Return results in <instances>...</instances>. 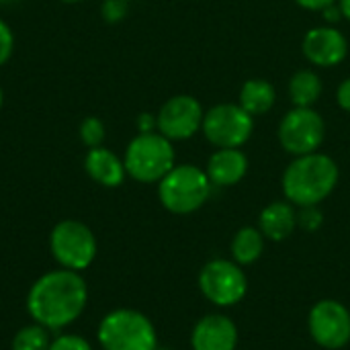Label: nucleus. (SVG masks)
<instances>
[{"mask_svg":"<svg viewBox=\"0 0 350 350\" xmlns=\"http://www.w3.org/2000/svg\"><path fill=\"white\" fill-rule=\"evenodd\" d=\"M211 189L213 185L203 168L195 164H176L158 183V199L166 211L174 215H189L207 203Z\"/></svg>","mask_w":350,"mask_h":350,"instance_id":"7ed1b4c3","label":"nucleus"},{"mask_svg":"<svg viewBox=\"0 0 350 350\" xmlns=\"http://www.w3.org/2000/svg\"><path fill=\"white\" fill-rule=\"evenodd\" d=\"M322 78L314 70H297L289 80V98L293 107H314L322 96Z\"/></svg>","mask_w":350,"mask_h":350,"instance_id":"6ab92c4d","label":"nucleus"},{"mask_svg":"<svg viewBox=\"0 0 350 350\" xmlns=\"http://www.w3.org/2000/svg\"><path fill=\"white\" fill-rule=\"evenodd\" d=\"M62 2H66V4H76V2H82V0H62Z\"/></svg>","mask_w":350,"mask_h":350,"instance_id":"7c9ffc66","label":"nucleus"},{"mask_svg":"<svg viewBox=\"0 0 350 350\" xmlns=\"http://www.w3.org/2000/svg\"><path fill=\"white\" fill-rule=\"evenodd\" d=\"M295 228H297V209L287 199L267 205L258 215V230L271 242L287 240L295 232Z\"/></svg>","mask_w":350,"mask_h":350,"instance_id":"dca6fc26","label":"nucleus"},{"mask_svg":"<svg viewBox=\"0 0 350 350\" xmlns=\"http://www.w3.org/2000/svg\"><path fill=\"white\" fill-rule=\"evenodd\" d=\"M203 117H205L203 105L195 96L176 94L168 98L156 113L158 133H162L170 142L191 139L193 135L201 131Z\"/></svg>","mask_w":350,"mask_h":350,"instance_id":"9b49d317","label":"nucleus"},{"mask_svg":"<svg viewBox=\"0 0 350 350\" xmlns=\"http://www.w3.org/2000/svg\"><path fill=\"white\" fill-rule=\"evenodd\" d=\"M49 350H92L90 342L78 334H62L51 340Z\"/></svg>","mask_w":350,"mask_h":350,"instance_id":"b1692460","label":"nucleus"},{"mask_svg":"<svg viewBox=\"0 0 350 350\" xmlns=\"http://www.w3.org/2000/svg\"><path fill=\"white\" fill-rule=\"evenodd\" d=\"M320 12H322V16H324L326 25H336V23L342 18L340 6H338V0H336L334 4H330V6H326V8H324V10H320Z\"/></svg>","mask_w":350,"mask_h":350,"instance_id":"cd10ccee","label":"nucleus"},{"mask_svg":"<svg viewBox=\"0 0 350 350\" xmlns=\"http://www.w3.org/2000/svg\"><path fill=\"white\" fill-rule=\"evenodd\" d=\"M88 304V287L80 273L57 269L41 275L27 295V312L35 324L62 330L74 324Z\"/></svg>","mask_w":350,"mask_h":350,"instance_id":"f257e3e1","label":"nucleus"},{"mask_svg":"<svg viewBox=\"0 0 350 350\" xmlns=\"http://www.w3.org/2000/svg\"><path fill=\"white\" fill-rule=\"evenodd\" d=\"M174 148L168 137L158 131L137 133L123 156L127 174L144 185L160 183L176 164H174Z\"/></svg>","mask_w":350,"mask_h":350,"instance_id":"39448f33","label":"nucleus"},{"mask_svg":"<svg viewBox=\"0 0 350 350\" xmlns=\"http://www.w3.org/2000/svg\"><path fill=\"white\" fill-rule=\"evenodd\" d=\"M127 10H129V0H105L100 6L103 18L111 25L121 23L127 16Z\"/></svg>","mask_w":350,"mask_h":350,"instance_id":"5701e85b","label":"nucleus"},{"mask_svg":"<svg viewBox=\"0 0 350 350\" xmlns=\"http://www.w3.org/2000/svg\"><path fill=\"white\" fill-rule=\"evenodd\" d=\"M2 103H4V92H2V88H0V109H2Z\"/></svg>","mask_w":350,"mask_h":350,"instance_id":"2f4dec72","label":"nucleus"},{"mask_svg":"<svg viewBox=\"0 0 350 350\" xmlns=\"http://www.w3.org/2000/svg\"><path fill=\"white\" fill-rule=\"evenodd\" d=\"M6 2H12V0H0V4H6Z\"/></svg>","mask_w":350,"mask_h":350,"instance_id":"473e14b6","label":"nucleus"},{"mask_svg":"<svg viewBox=\"0 0 350 350\" xmlns=\"http://www.w3.org/2000/svg\"><path fill=\"white\" fill-rule=\"evenodd\" d=\"M51 330L41 324H29L16 332L12 338V350H49L51 347Z\"/></svg>","mask_w":350,"mask_h":350,"instance_id":"aec40b11","label":"nucleus"},{"mask_svg":"<svg viewBox=\"0 0 350 350\" xmlns=\"http://www.w3.org/2000/svg\"><path fill=\"white\" fill-rule=\"evenodd\" d=\"M277 137L281 148L295 156L318 152L326 137V123L314 107H293L279 123Z\"/></svg>","mask_w":350,"mask_h":350,"instance_id":"1a4fd4ad","label":"nucleus"},{"mask_svg":"<svg viewBox=\"0 0 350 350\" xmlns=\"http://www.w3.org/2000/svg\"><path fill=\"white\" fill-rule=\"evenodd\" d=\"M84 170L86 174L100 187L107 189H115L119 185H123L127 170H125V162L113 154L111 150L98 146V148H90L86 158H84Z\"/></svg>","mask_w":350,"mask_h":350,"instance_id":"2eb2a0df","label":"nucleus"},{"mask_svg":"<svg viewBox=\"0 0 350 350\" xmlns=\"http://www.w3.org/2000/svg\"><path fill=\"white\" fill-rule=\"evenodd\" d=\"M238 326L226 314L203 316L191 332L193 350H236L238 347Z\"/></svg>","mask_w":350,"mask_h":350,"instance_id":"ddd939ff","label":"nucleus"},{"mask_svg":"<svg viewBox=\"0 0 350 350\" xmlns=\"http://www.w3.org/2000/svg\"><path fill=\"white\" fill-rule=\"evenodd\" d=\"M156 350H170V349H164V347H158V349Z\"/></svg>","mask_w":350,"mask_h":350,"instance_id":"72a5a7b5","label":"nucleus"},{"mask_svg":"<svg viewBox=\"0 0 350 350\" xmlns=\"http://www.w3.org/2000/svg\"><path fill=\"white\" fill-rule=\"evenodd\" d=\"M96 340L103 350H156L158 334L148 316L137 310L109 312L96 330Z\"/></svg>","mask_w":350,"mask_h":350,"instance_id":"20e7f679","label":"nucleus"},{"mask_svg":"<svg viewBox=\"0 0 350 350\" xmlns=\"http://www.w3.org/2000/svg\"><path fill=\"white\" fill-rule=\"evenodd\" d=\"M14 51V33L6 21L0 18V66H4Z\"/></svg>","mask_w":350,"mask_h":350,"instance_id":"393cba45","label":"nucleus"},{"mask_svg":"<svg viewBox=\"0 0 350 350\" xmlns=\"http://www.w3.org/2000/svg\"><path fill=\"white\" fill-rule=\"evenodd\" d=\"M238 105L252 117H260L269 113L277 103L275 86L265 78H250L242 84Z\"/></svg>","mask_w":350,"mask_h":350,"instance_id":"f3484780","label":"nucleus"},{"mask_svg":"<svg viewBox=\"0 0 350 350\" xmlns=\"http://www.w3.org/2000/svg\"><path fill=\"white\" fill-rule=\"evenodd\" d=\"M78 135L82 139V144L90 150V148H98L103 146L105 142V135H107V129H105V123L94 117V115H88L82 119L80 127H78Z\"/></svg>","mask_w":350,"mask_h":350,"instance_id":"412c9836","label":"nucleus"},{"mask_svg":"<svg viewBox=\"0 0 350 350\" xmlns=\"http://www.w3.org/2000/svg\"><path fill=\"white\" fill-rule=\"evenodd\" d=\"M201 131L215 148H242L254 131V117L236 103H221L205 111Z\"/></svg>","mask_w":350,"mask_h":350,"instance_id":"6e6552de","label":"nucleus"},{"mask_svg":"<svg viewBox=\"0 0 350 350\" xmlns=\"http://www.w3.org/2000/svg\"><path fill=\"white\" fill-rule=\"evenodd\" d=\"M199 291L209 304L217 308H232L246 297L248 279L238 262L213 258L199 271Z\"/></svg>","mask_w":350,"mask_h":350,"instance_id":"0eeeda50","label":"nucleus"},{"mask_svg":"<svg viewBox=\"0 0 350 350\" xmlns=\"http://www.w3.org/2000/svg\"><path fill=\"white\" fill-rule=\"evenodd\" d=\"M265 244H267V238L262 236V232H260L258 228L244 226V228H240V230L234 234V238H232V244H230L232 260L238 262L240 267L254 265V262L262 256Z\"/></svg>","mask_w":350,"mask_h":350,"instance_id":"a211bd4d","label":"nucleus"},{"mask_svg":"<svg viewBox=\"0 0 350 350\" xmlns=\"http://www.w3.org/2000/svg\"><path fill=\"white\" fill-rule=\"evenodd\" d=\"M137 131H139V133L158 131V119H156V115H152V113H142V115L137 117Z\"/></svg>","mask_w":350,"mask_h":350,"instance_id":"bb28decb","label":"nucleus"},{"mask_svg":"<svg viewBox=\"0 0 350 350\" xmlns=\"http://www.w3.org/2000/svg\"><path fill=\"white\" fill-rule=\"evenodd\" d=\"M340 178L338 164L334 158L322 152L295 156L283 172L281 187L283 195L295 207L320 205L326 201Z\"/></svg>","mask_w":350,"mask_h":350,"instance_id":"f03ea898","label":"nucleus"},{"mask_svg":"<svg viewBox=\"0 0 350 350\" xmlns=\"http://www.w3.org/2000/svg\"><path fill=\"white\" fill-rule=\"evenodd\" d=\"M312 340L326 350H340L350 342V310L336 299H320L308 316Z\"/></svg>","mask_w":350,"mask_h":350,"instance_id":"9d476101","label":"nucleus"},{"mask_svg":"<svg viewBox=\"0 0 350 350\" xmlns=\"http://www.w3.org/2000/svg\"><path fill=\"white\" fill-rule=\"evenodd\" d=\"M304 57L318 68H334L349 55V41L334 25L312 27L301 39Z\"/></svg>","mask_w":350,"mask_h":350,"instance_id":"f8f14e48","label":"nucleus"},{"mask_svg":"<svg viewBox=\"0 0 350 350\" xmlns=\"http://www.w3.org/2000/svg\"><path fill=\"white\" fill-rule=\"evenodd\" d=\"M129 2H131V0H129Z\"/></svg>","mask_w":350,"mask_h":350,"instance_id":"f704fd0d","label":"nucleus"},{"mask_svg":"<svg viewBox=\"0 0 350 350\" xmlns=\"http://www.w3.org/2000/svg\"><path fill=\"white\" fill-rule=\"evenodd\" d=\"M49 250L62 269L80 273L96 258V238L86 224L64 219L51 230Z\"/></svg>","mask_w":350,"mask_h":350,"instance_id":"423d86ee","label":"nucleus"},{"mask_svg":"<svg viewBox=\"0 0 350 350\" xmlns=\"http://www.w3.org/2000/svg\"><path fill=\"white\" fill-rule=\"evenodd\" d=\"M324 224V213L320 211L318 205H310V207H299L297 211V226L306 232H316L320 230Z\"/></svg>","mask_w":350,"mask_h":350,"instance_id":"4be33fe9","label":"nucleus"},{"mask_svg":"<svg viewBox=\"0 0 350 350\" xmlns=\"http://www.w3.org/2000/svg\"><path fill=\"white\" fill-rule=\"evenodd\" d=\"M336 103L342 111L350 113V76L340 82V86L336 90Z\"/></svg>","mask_w":350,"mask_h":350,"instance_id":"a878e982","label":"nucleus"},{"mask_svg":"<svg viewBox=\"0 0 350 350\" xmlns=\"http://www.w3.org/2000/svg\"><path fill=\"white\" fill-rule=\"evenodd\" d=\"M336 0H295L297 6H301L306 10H312V12H320V10H324L326 6H330Z\"/></svg>","mask_w":350,"mask_h":350,"instance_id":"c85d7f7f","label":"nucleus"},{"mask_svg":"<svg viewBox=\"0 0 350 350\" xmlns=\"http://www.w3.org/2000/svg\"><path fill=\"white\" fill-rule=\"evenodd\" d=\"M338 6H340L342 18L350 21V0H338Z\"/></svg>","mask_w":350,"mask_h":350,"instance_id":"c756f323","label":"nucleus"},{"mask_svg":"<svg viewBox=\"0 0 350 350\" xmlns=\"http://www.w3.org/2000/svg\"><path fill=\"white\" fill-rule=\"evenodd\" d=\"M205 172L213 187H234L248 172V158L240 148H217L205 166Z\"/></svg>","mask_w":350,"mask_h":350,"instance_id":"4468645a","label":"nucleus"}]
</instances>
